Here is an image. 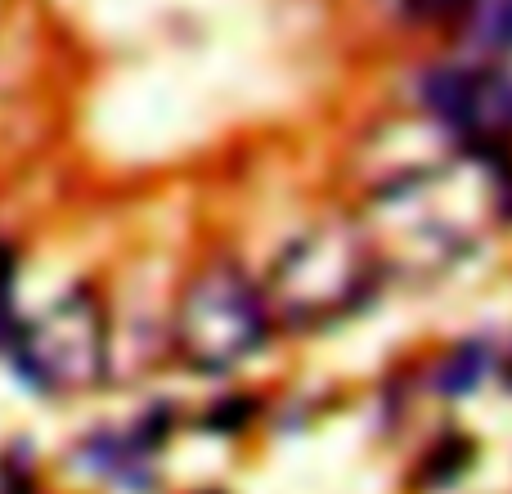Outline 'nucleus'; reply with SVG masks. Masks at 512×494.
<instances>
[{
    "label": "nucleus",
    "instance_id": "nucleus-5",
    "mask_svg": "<svg viewBox=\"0 0 512 494\" xmlns=\"http://www.w3.org/2000/svg\"><path fill=\"white\" fill-rule=\"evenodd\" d=\"M423 99L450 135H472L481 149L512 135V77L499 68H441L427 77Z\"/></svg>",
    "mask_w": 512,
    "mask_h": 494
},
{
    "label": "nucleus",
    "instance_id": "nucleus-8",
    "mask_svg": "<svg viewBox=\"0 0 512 494\" xmlns=\"http://www.w3.org/2000/svg\"><path fill=\"white\" fill-rule=\"evenodd\" d=\"M9 297H14V261H9V252L0 247V337L14 328V315H9Z\"/></svg>",
    "mask_w": 512,
    "mask_h": 494
},
{
    "label": "nucleus",
    "instance_id": "nucleus-4",
    "mask_svg": "<svg viewBox=\"0 0 512 494\" xmlns=\"http://www.w3.org/2000/svg\"><path fill=\"white\" fill-rule=\"evenodd\" d=\"M18 364L41 391H90L108 373V315L90 288H72L18 328Z\"/></svg>",
    "mask_w": 512,
    "mask_h": 494
},
{
    "label": "nucleus",
    "instance_id": "nucleus-1",
    "mask_svg": "<svg viewBox=\"0 0 512 494\" xmlns=\"http://www.w3.org/2000/svg\"><path fill=\"white\" fill-rule=\"evenodd\" d=\"M495 216H512V171L495 153H463L373 189L369 243L405 270H445Z\"/></svg>",
    "mask_w": 512,
    "mask_h": 494
},
{
    "label": "nucleus",
    "instance_id": "nucleus-6",
    "mask_svg": "<svg viewBox=\"0 0 512 494\" xmlns=\"http://www.w3.org/2000/svg\"><path fill=\"white\" fill-rule=\"evenodd\" d=\"M486 360H490V351L481 342L459 346L441 369V391L445 396H463V391H472L481 378H486Z\"/></svg>",
    "mask_w": 512,
    "mask_h": 494
},
{
    "label": "nucleus",
    "instance_id": "nucleus-3",
    "mask_svg": "<svg viewBox=\"0 0 512 494\" xmlns=\"http://www.w3.org/2000/svg\"><path fill=\"white\" fill-rule=\"evenodd\" d=\"M270 306L234 261H207L185 279L171 319V346L198 373H225L261 351Z\"/></svg>",
    "mask_w": 512,
    "mask_h": 494
},
{
    "label": "nucleus",
    "instance_id": "nucleus-2",
    "mask_svg": "<svg viewBox=\"0 0 512 494\" xmlns=\"http://www.w3.org/2000/svg\"><path fill=\"white\" fill-rule=\"evenodd\" d=\"M378 270L369 234L355 225H315L283 247L265 283V306L292 328H315L360 306Z\"/></svg>",
    "mask_w": 512,
    "mask_h": 494
},
{
    "label": "nucleus",
    "instance_id": "nucleus-7",
    "mask_svg": "<svg viewBox=\"0 0 512 494\" xmlns=\"http://www.w3.org/2000/svg\"><path fill=\"white\" fill-rule=\"evenodd\" d=\"M486 45H512V0H499L486 14V27H481Z\"/></svg>",
    "mask_w": 512,
    "mask_h": 494
},
{
    "label": "nucleus",
    "instance_id": "nucleus-9",
    "mask_svg": "<svg viewBox=\"0 0 512 494\" xmlns=\"http://www.w3.org/2000/svg\"><path fill=\"white\" fill-rule=\"evenodd\" d=\"M463 0H414L418 14H445V9H459Z\"/></svg>",
    "mask_w": 512,
    "mask_h": 494
}]
</instances>
